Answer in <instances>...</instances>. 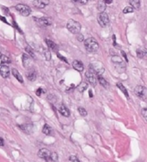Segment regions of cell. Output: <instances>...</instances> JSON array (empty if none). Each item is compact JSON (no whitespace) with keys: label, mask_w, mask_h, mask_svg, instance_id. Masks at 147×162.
<instances>
[{"label":"cell","mask_w":147,"mask_h":162,"mask_svg":"<svg viewBox=\"0 0 147 162\" xmlns=\"http://www.w3.org/2000/svg\"><path fill=\"white\" fill-rule=\"evenodd\" d=\"M77 40H78V41H80V42L83 41H84V36H83L81 34H77Z\"/></svg>","instance_id":"d6a6232c"},{"label":"cell","mask_w":147,"mask_h":162,"mask_svg":"<svg viewBox=\"0 0 147 162\" xmlns=\"http://www.w3.org/2000/svg\"><path fill=\"white\" fill-rule=\"evenodd\" d=\"M42 132H43L45 135H47V136H50V135L52 134V128L49 126L48 124H46L43 126Z\"/></svg>","instance_id":"cb8c5ba5"},{"label":"cell","mask_w":147,"mask_h":162,"mask_svg":"<svg viewBox=\"0 0 147 162\" xmlns=\"http://www.w3.org/2000/svg\"><path fill=\"white\" fill-rule=\"evenodd\" d=\"M93 95H92V94H91V90L90 91V97H92Z\"/></svg>","instance_id":"ab89813d"},{"label":"cell","mask_w":147,"mask_h":162,"mask_svg":"<svg viewBox=\"0 0 147 162\" xmlns=\"http://www.w3.org/2000/svg\"><path fill=\"white\" fill-rule=\"evenodd\" d=\"M84 47L89 53H96L99 49V45L94 38H88L84 41Z\"/></svg>","instance_id":"6da1fadb"},{"label":"cell","mask_w":147,"mask_h":162,"mask_svg":"<svg viewBox=\"0 0 147 162\" xmlns=\"http://www.w3.org/2000/svg\"><path fill=\"white\" fill-rule=\"evenodd\" d=\"M10 68L7 65H1L0 68V75L3 78H8L10 76Z\"/></svg>","instance_id":"8fae6325"},{"label":"cell","mask_w":147,"mask_h":162,"mask_svg":"<svg viewBox=\"0 0 147 162\" xmlns=\"http://www.w3.org/2000/svg\"><path fill=\"white\" fill-rule=\"evenodd\" d=\"M71 1H73V2H79L80 0H71Z\"/></svg>","instance_id":"60d3db41"},{"label":"cell","mask_w":147,"mask_h":162,"mask_svg":"<svg viewBox=\"0 0 147 162\" xmlns=\"http://www.w3.org/2000/svg\"><path fill=\"white\" fill-rule=\"evenodd\" d=\"M50 151L47 148H42L40 149V151L38 152V156L41 158V159H43L45 160L46 161H50Z\"/></svg>","instance_id":"9c48e42d"},{"label":"cell","mask_w":147,"mask_h":162,"mask_svg":"<svg viewBox=\"0 0 147 162\" xmlns=\"http://www.w3.org/2000/svg\"><path fill=\"white\" fill-rule=\"evenodd\" d=\"M66 28L71 34H79L81 31V24L73 19H71L68 21Z\"/></svg>","instance_id":"7a4b0ae2"},{"label":"cell","mask_w":147,"mask_h":162,"mask_svg":"<svg viewBox=\"0 0 147 162\" xmlns=\"http://www.w3.org/2000/svg\"><path fill=\"white\" fill-rule=\"evenodd\" d=\"M10 63V58L0 53V66L3 65L4 63Z\"/></svg>","instance_id":"44dd1931"},{"label":"cell","mask_w":147,"mask_h":162,"mask_svg":"<svg viewBox=\"0 0 147 162\" xmlns=\"http://www.w3.org/2000/svg\"><path fill=\"white\" fill-rule=\"evenodd\" d=\"M129 3L133 9H140V0H129Z\"/></svg>","instance_id":"9a60e30c"},{"label":"cell","mask_w":147,"mask_h":162,"mask_svg":"<svg viewBox=\"0 0 147 162\" xmlns=\"http://www.w3.org/2000/svg\"><path fill=\"white\" fill-rule=\"evenodd\" d=\"M26 51H27V52H28L30 54V55H31L32 57H35V55H34V53H33V51H32L31 49H29V47H26Z\"/></svg>","instance_id":"e575fe53"},{"label":"cell","mask_w":147,"mask_h":162,"mask_svg":"<svg viewBox=\"0 0 147 162\" xmlns=\"http://www.w3.org/2000/svg\"><path fill=\"white\" fill-rule=\"evenodd\" d=\"M16 10L23 16H28L30 15V12H31V9L29 6L25 5V4H17L16 6Z\"/></svg>","instance_id":"8992f818"},{"label":"cell","mask_w":147,"mask_h":162,"mask_svg":"<svg viewBox=\"0 0 147 162\" xmlns=\"http://www.w3.org/2000/svg\"><path fill=\"white\" fill-rule=\"evenodd\" d=\"M112 1H113V0H104V3H105L106 4H107V3H108V4H109V3H112Z\"/></svg>","instance_id":"74e56055"},{"label":"cell","mask_w":147,"mask_h":162,"mask_svg":"<svg viewBox=\"0 0 147 162\" xmlns=\"http://www.w3.org/2000/svg\"><path fill=\"white\" fill-rule=\"evenodd\" d=\"M50 161H52V162H59V156L57 155V153L52 152L50 155Z\"/></svg>","instance_id":"484cf974"},{"label":"cell","mask_w":147,"mask_h":162,"mask_svg":"<svg viewBox=\"0 0 147 162\" xmlns=\"http://www.w3.org/2000/svg\"><path fill=\"white\" fill-rule=\"evenodd\" d=\"M49 0H34L33 4L34 6H35L36 8L39 9H42L45 8L47 5H48Z\"/></svg>","instance_id":"7c38bea8"},{"label":"cell","mask_w":147,"mask_h":162,"mask_svg":"<svg viewBox=\"0 0 147 162\" xmlns=\"http://www.w3.org/2000/svg\"><path fill=\"white\" fill-rule=\"evenodd\" d=\"M89 67H90L89 70H92L96 75H98V76H101L104 72V70H105L103 65L101 63H91Z\"/></svg>","instance_id":"277c9868"},{"label":"cell","mask_w":147,"mask_h":162,"mask_svg":"<svg viewBox=\"0 0 147 162\" xmlns=\"http://www.w3.org/2000/svg\"><path fill=\"white\" fill-rule=\"evenodd\" d=\"M112 61L114 63H122V59L120 56H114L112 57Z\"/></svg>","instance_id":"83f0119b"},{"label":"cell","mask_w":147,"mask_h":162,"mask_svg":"<svg viewBox=\"0 0 147 162\" xmlns=\"http://www.w3.org/2000/svg\"><path fill=\"white\" fill-rule=\"evenodd\" d=\"M85 78H86V80L89 82V83H90L91 85H92V86H96V85H97V77H96V74H95L92 70H87V71L85 72Z\"/></svg>","instance_id":"52a82bcc"},{"label":"cell","mask_w":147,"mask_h":162,"mask_svg":"<svg viewBox=\"0 0 147 162\" xmlns=\"http://www.w3.org/2000/svg\"><path fill=\"white\" fill-rule=\"evenodd\" d=\"M78 112H79V114L82 116V117H85V116H87V111L84 109V107H78Z\"/></svg>","instance_id":"f1b7e54d"},{"label":"cell","mask_w":147,"mask_h":162,"mask_svg":"<svg viewBox=\"0 0 147 162\" xmlns=\"http://www.w3.org/2000/svg\"><path fill=\"white\" fill-rule=\"evenodd\" d=\"M141 114L144 117V119L146 121V117H147V109L146 108H143L142 111H141Z\"/></svg>","instance_id":"1f68e13d"},{"label":"cell","mask_w":147,"mask_h":162,"mask_svg":"<svg viewBox=\"0 0 147 162\" xmlns=\"http://www.w3.org/2000/svg\"><path fill=\"white\" fill-rule=\"evenodd\" d=\"M133 11V9L131 7V6H127V7H126L124 9H123V13H125V14H127V13H132Z\"/></svg>","instance_id":"f546056e"},{"label":"cell","mask_w":147,"mask_h":162,"mask_svg":"<svg viewBox=\"0 0 147 162\" xmlns=\"http://www.w3.org/2000/svg\"><path fill=\"white\" fill-rule=\"evenodd\" d=\"M38 23L42 26V27H48L51 26L52 23V19L49 16H43V17H41L37 20Z\"/></svg>","instance_id":"ba28073f"},{"label":"cell","mask_w":147,"mask_h":162,"mask_svg":"<svg viewBox=\"0 0 147 162\" xmlns=\"http://www.w3.org/2000/svg\"><path fill=\"white\" fill-rule=\"evenodd\" d=\"M22 63L23 66L27 69H30L31 66L33 65V61L31 59V57L27 55V54H23L22 55Z\"/></svg>","instance_id":"30bf717a"},{"label":"cell","mask_w":147,"mask_h":162,"mask_svg":"<svg viewBox=\"0 0 147 162\" xmlns=\"http://www.w3.org/2000/svg\"><path fill=\"white\" fill-rule=\"evenodd\" d=\"M57 56H58V57H59L60 59H62V60H63V61H65V63H68V61L66 60V58H65V57H62V56H61V55H60L59 53L57 54Z\"/></svg>","instance_id":"d590c367"},{"label":"cell","mask_w":147,"mask_h":162,"mask_svg":"<svg viewBox=\"0 0 147 162\" xmlns=\"http://www.w3.org/2000/svg\"><path fill=\"white\" fill-rule=\"evenodd\" d=\"M46 43H47L48 47H49V49H51V50L53 51V52H56V51H57L58 47H57V45H56L52 41H51V40H49V39H46Z\"/></svg>","instance_id":"2e32d148"},{"label":"cell","mask_w":147,"mask_h":162,"mask_svg":"<svg viewBox=\"0 0 147 162\" xmlns=\"http://www.w3.org/2000/svg\"><path fill=\"white\" fill-rule=\"evenodd\" d=\"M97 21L99 25H100L101 28L107 27V26L108 25V23H109V16H108V13L105 12V11L101 12V13L98 15Z\"/></svg>","instance_id":"3957f363"},{"label":"cell","mask_w":147,"mask_h":162,"mask_svg":"<svg viewBox=\"0 0 147 162\" xmlns=\"http://www.w3.org/2000/svg\"><path fill=\"white\" fill-rule=\"evenodd\" d=\"M134 93L139 98H140L142 100H146L147 90L146 87H144V86H137L135 88V89H134Z\"/></svg>","instance_id":"5b68a950"},{"label":"cell","mask_w":147,"mask_h":162,"mask_svg":"<svg viewBox=\"0 0 147 162\" xmlns=\"http://www.w3.org/2000/svg\"><path fill=\"white\" fill-rule=\"evenodd\" d=\"M97 9L101 12L104 11V9H106V3H105L104 2H99V3H98Z\"/></svg>","instance_id":"4316f807"},{"label":"cell","mask_w":147,"mask_h":162,"mask_svg":"<svg viewBox=\"0 0 147 162\" xmlns=\"http://www.w3.org/2000/svg\"><path fill=\"white\" fill-rule=\"evenodd\" d=\"M43 92L45 93V90H43L42 88H39V89H38V90L36 91V95H37L38 96H41L42 93H43Z\"/></svg>","instance_id":"836d02e7"},{"label":"cell","mask_w":147,"mask_h":162,"mask_svg":"<svg viewBox=\"0 0 147 162\" xmlns=\"http://www.w3.org/2000/svg\"><path fill=\"white\" fill-rule=\"evenodd\" d=\"M72 66H73V68H74L76 70H78V71H83L84 69V64H83L82 62L79 61V60H74L73 63H72Z\"/></svg>","instance_id":"5bb4252c"},{"label":"cell","mask_w":147,"mask_h":162,"mask_svg":"<svg viewBox=\"0 0 147 162\" xmlns=\"http://www.w3.org/2000/svg\"><path fill=\"white\" fill-rule=\"evenodd\" d=\"M59 112H60L63 116H65V117H69V116H70V111H69V110L67 109V107H66L65 105H61V106L59 107Z\"/></svg>","instance_id":"e0dca14e"},{"label":"cell","mask_w":147,"mask_h":162,"mask_svg":"<svg viewBox=\"0 0 147 162\" xmlns=\"http://www.w3.org/2000/svg\"><path fill=\"white\" fill-rule=\"evenodd\" d=\"M3 138H1L0 137V147H2V146H3Z\"/></svg>","instance_id":"8d00e7d4"},{"label":"cell","mask_w":147,"mask_h":162,"mask_svg":"<svg viewBox=\"0 0 147 162\" xmlns=\"http://www.w3.org/2000/svg\"><path fill=\"white\" fill-rule=\"evenodd\" d=\"M12 74H13V76L16 78V80H18L19 82H21V83L23 82L22 76V75L19 73V71H18L17 70H16V69H12Z\"/></svg>","instance_id":"ac0fdd59"},{"label":"cell","mask_w":147,"mask_h":162,"mask_svg":"<svg viewBox=\"0 0 147 162\" xmlns=\"http://www.w3.org/2000/svg\"><path fill=\"white\" fill-rule=\"evenodd\" d=\"M27 77L30 82H34L36 79V72L34 70H30V71H29L27 73Z\"/></svg>","instance_id":"d6986e66"},{"label":"cell","mask_w":147,"mask_h":162,"mask_svg":"<svg viewBox=\"0 0 147 162\" xmlns=\"http://www.w3.org/2000/svg\"><path fill=\"white\" fill-rule=\"evenodd\" d=\"M136 53H137V57L139 58H144L146 55V50L145 48H140L137 50Z\"/></svg>","instance_id":"7402d4cb"},{"label":"cell","mask_w":147,"mask_h":162,"mask_svg":"<svg viewBox=\"0 0 147 162\" xmlns=\"http://www.w3.org/2000/svg\"><path fill=\"white\" fill-rule=\"evenodd\" d=\"M117 87L124 93V95H125V96L127 97V98H129V95H128V93H127V89L125 88V87L122 85V83H117Z\"/></svg>","instance_id":"d4e9b609"},{"label":"cell","mask_w":147,"mask_h":162,"mask_svg":"<svg viewBox=\"0 0 147 162\" xmlns=\"http://www.w3.org/2000/svg\"><path fill=\"white\" fill-rule=\"evenodd\" d=\"M21 128V130L27 133V134H31L33 132V130H34V127H33V124H23V125H20L19 126Z\"/></svg>","instance_id":"4fadbf2b"},{"label":"cell","mask_w":147,"mask_h":162,"mask_svg":"<svg viewBox=\"0 0 147 162\" xmlns=\"http://www.w3.org/2000/svg\"><path fill=\"white\" fill-rule=\"evenodd\" d=\"M69 161L71 162H80V161L78 160V158L75 155H71L69 158Z\"/></svg>","instance_id":"4dcf8cb0"},{"label":"cell","mask_w":147,"mask_h":162,"mask_svg":"<svg viewBox=\"0 0 147 162\" xmlns=\"http://www.w3.org/2000/svg\"><path fill=\"white\" fill-rule=\"evenodd\" d=\"M87 88H88V84H87L85 82H82L78 85V90L80 93L84 92Z\"/></svg>","instance_id":"603a6c76"},{"label":"cell","mask_w":147,"mask_h":162,"mask_svg":"<svg viewBox=\"0 0 147 162\" xmlns=\"http://www.w3.org/2000/svg\"><path fill=\"white\" fill-rule=\"evenodd\" d=\"M79 2H80V3H82L83 4H84V3H87L88 0H80Z\"/></svg>","instance_id":"f35d334b"},{"label":"cell","mask_w":147,"mask_h":162,"mask_svg":"<svg viewBox=\"0 0 147 162\" xmlns=\"http://www.w3.org/2000/svg\"><path fill=\"white\" fill-rule=\"evenodd\" d=\"M98 82H99V83H100L103 88H108V87H109L108 82L103 77H101V76H98Z\"/></svg>","instance_id":"ffe728a7"}]
</instances>
